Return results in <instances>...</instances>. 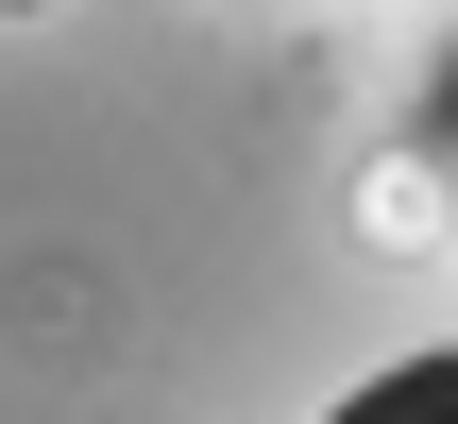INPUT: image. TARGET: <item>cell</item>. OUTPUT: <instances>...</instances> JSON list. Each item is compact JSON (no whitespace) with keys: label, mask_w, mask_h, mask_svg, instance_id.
Listing matches in <instances>:
<instances>
[{"label":"cell","mask_w":458,"mask_h":424,"mask_svg":"<svg viewBox=\"0 0 458 424\" xmlns=\"http://www.w3.org/2000/svg\"><path fill=\"white\" fill-rule=\"evenodd\" d=\"M323 424H458V340H425V357H391V374H357Z\"/></svg>","instance_id":"obj_1"}]
</instances>
